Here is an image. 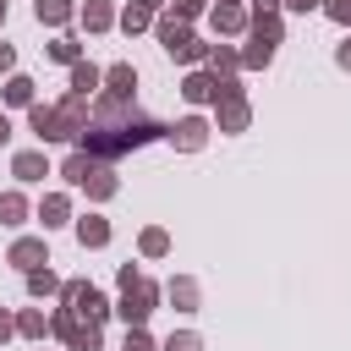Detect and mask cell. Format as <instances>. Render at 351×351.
<instances>
[{
  "mask_svg": "<svg viewBox=\"0 0 351 351\" xmlns=\"http://www.w3.org/2000/svg\"><path fill=\"white\" fill-rule=\"evenodd\" d=\"M88 27H110V5H104V0L88 5Z\"/></svg>",
  "mask_w": 351,
  "mask_h": 351,
  "instance_id": "18",
  "label": "cell"
},
{
  "mask_svg": "<svg viewBox=\"0 0 351 351\" xmlns=\"http://www.w3.org/2000/svg\"><path fill=\"white\" fill-rule=\"evenodd\" d=\"M132 88H137V77H132V66H110V93H115V99H126Z\"/></svg>",
  "mask_w": 351,
  "mask_h": 351,
  "instance_id": "7",
  "label": "cell"
},
{
  "mask_svg": "<svg viewBox=\"0 0 351 351\" xmlns=\"http://www.w3.org/2000/svg\"><path fill=\"white\" fill-rule=\"evenodd\" d=\"M143 5H154V0H143Z\"/></svg>",
  "mask_w": 351,
  "mask_h": 351,
  "instance_id": "30",
  "label": "cell"
},
{
  "mask_svg": "<svg viewBox=\"0 0 351 351\" xmlns=\"http://www.w3.org/2000/svg\"><path fill=\"white\" fill-rule=\"evenodd\" d=\"M285 5H291V11H313L318 0H285Z\"/></svg>",
  "mask_w": 351,
  "mask_h": 351,
  "instance_id": "24",
  "label": "cell"
},
{
  "mask_svg": "<svg viewBox=\"0 0 351 351\" xmlns=\"http://www.w3.org/2000/svg\"><path fill=\"white\" fill-rule=\"evenodd\" d=\"M88 176H93V159H88V154H71V159H66V181L88 186Z\"/></svg>",
  "mask_w": 351,
  "mask_h": 351,
  "instance_id": "8",
  "label": "cell"
},
{
  "mask_svg": "<svg viewBox=\"0 0 351 351\" xmlns=\"http://www.w3.org/2000/svg\"><path fill=\"white\" fill-rule=\"evenodd\" d=\"M0 219H5V225H16V219H22V197H16V192H5V197H0Z\"/></svg>",
  "mask_w": 351,
  "mask_h": 351,
  "instance_id": "14",
  "label": "cell"
},
{
  "mask_svg": "<svg viewBox=\"0 0 351 351\" xmlns=\"http://www.w3.org/2000/svg\"><path fill=\"white\" fill-rule=\"evenodd\" d=\"M71 82H77V93L88 99V88H99V71H93V66H77V71H71Z\"/></svg>",
  "mask_w": 351,
  "mask_h": 351,
  "instance_id": "12",
  "label": "cell"
},
{
  "mask_svg": "<svg viewBox=\"0 0 351 351\" xmlns=\"http://www.w3.org/2000/svg\"><path fill=\"white\" fill-rule=\"evenodd\" d=\"M197 5H203V0H176V11H181V16H197Z\"/></svg>",
  "mask_w": 351,
  "mask_h": 351,
  "instance_id": "23",
  "label": "cell"
},
{
  "mask_svg": "<svg viewBox=\"0 0 351 351\" xmlns=\"http://www.w3.org/2000/svg\"><path fill=\"white\" fill-rule=\"evenodd\" d=\"M0 16H5V0H0Z\"/></svg>",
  "mask_w": 351,
  "mask_h": 351,
  "instance_id": "29",
  "label": "cell"
},
{
  "mask_svg": "<svg viewBox=\"0 0 351 351\" xmlns=\"http://www.w3.org/2000/svg\"><path fill=\"white\" fill-rule=\"evenodd\" d=\"M99 115H104L110 126L82 132V148H88V154H99V159H115V154H126V148L154 143V137H165V132H170V126H159V121H148V115H126V99H115V93L99 104Z\"/></svg>",
  "mask_w": 351,
  "mask_h": 351,
  "instance_id": "1",
  "label": "cell"
},
{
  "mask_svg": "<svg viewBox=\"0 0 351 351\" xmlns=\"http://www.w3.org/2000/svg\"><path fill=\"white\" fill-rule=\"evenodd\" d=\"M77 236H82V247H104V241H110V225L88 214V219H77Z\"/></svg>",
  "mask_w": 351,
  "mask_h": 351,
  "instance_id": "5",
  "label": "cell"
},
{
  "mask_svg": "<svg viewBox=\"0 0 351 351\" xmlns=\"http://www.w3.org/2000/svg\"><path fill=\"white\" fill-rule=\"evenodd\" d=\"M5 99H11V104H27V99H33V82H27V77H11Z\"/></svg>",
  "mask_w": 351,
  "mask_h": 351,
  "instance_id": "13",
  "label": "cell"
},
{
  "mask_svg": "<svg viewBox=\"0 0 351 351\" xmlns=\"http://www.w3.org/2000/svg\"><path fill=\"white\" fill-rule=\"evenodd\" d=\"M66 219V197H44V225H60Z\"/></svg>",
  "mask_w": 351,
  "mask_h": 351,
  "instance_id": "17",
  "label": "cell"
},
{
  "mask_svg": "<svg viewBox=\"0 0 351 351\" xmlns=\"http://www.w3.org/2000/svg\"><path fill=\"white\" fill-rule=\"evenodd\" d=\"M5 335H11V318H0V340H5Z\"/></svg>",
  "mask_w": 351,
  "mask_h": 351,
  "instance_id": "26",
  "label": "cell"
},
{
  "mask_svg": "<svg viewBox=\"0 0 351 351\" xmlns=\"http://www.w3.org/2000/svg\"><path fill=\"white\" fill-rule=\"evenodd\" d=\"M38 258H44V241H16L11 247V263H22V269H33Z\"/></svg>",
  "mask_w": 351,
  "mask_h": 351,
  "instance_id": "9",
  "label": "cell"
},
{
  "mask_svg": "<svg viewBox=\"0 0 351 351\" xmlns=\"http://www.w3.org/2000/svg\"><path fill=\"white\" fill-rule=\"evenodd\" d=\"M121 313H126V324H132V329L154 313V285H148V280H137L132 269L121 274Z\"/></svg>",
  "mask_w": 351,
  "mask_h": 351,
  "instance_id": "2",
  "label": "cell"
},
{
  "mask_svg": "<svg viewBox=\"0 0 351 351\" xmlns=\"http://www.w3.org/2000/svg\"><path fill=\"white\" fill-rule=\"evenodd\" d=\"M181 93H186V99H192V104H203V99H219V82H214V77H203V71H197V77H186V88H181Z\"/></svg>",
  "mask_w": 351,
  "mask_h": 351,
  "instance_id": "4",
  "label": "cell"
},
{
  "mask_svg": "<svg viewBox=\"0 0 351 351\" xmlns=\"http://www.w3.org/2000/svg\"><path fill=\"white\" fill-rule=\"evenodd\" d=\"M203 132H208L203 121H181V126H170V137H176L181 148H197V143H203Z\"/></svg>",
  "mask_w": 351,
  "mask_h": 351,
  "instance_id": "6",
  "label": "cell"
},
{
  "mask_svg": "<svg viewBox=\"0 0 351 351\" xmlns=\"http://www.w3.org/2000/svg\"><path fill=\"white\" fill-rule=\"evenodd\" d=\"M274 38H280V22H274V16H258V44L274 49Z\"/></svg>",
  "mask_w": 351,
  "mask_h": 351,
  "instance_id": "16",
  "label": "cell"
},
{
  "mask_svg": "<svg viewBox=\"0 0 351 351\" xmlns=\"http://www.w3.org/2000/svg\"><path fill=\"white\" fill-rule=\"evenodd\" d=\"M66 0H38V22H66Z\"/></svg>",
  "mask_w": 351,
  "mask_h": 351,
  "instance_id": "11",
  "label": "cell"
},
{
  "mask_svg": "<svg viewBox=\"0 0 351 351\" xmlns=\"http://www.w3.org/2000/svg\"><path fill=\"white\" fill-rule=\"evenodd\" d=\"M165 351H197V335H170V346Z\"/></svg>",
  "mask_w": 351,
  "mask_h": 351,
  "instance_id": "19",
  "label": "cell"
},
{
  "mask_svg": "<svg viewBox=\"0 0 351 351\" xmlns=\"http://www.w3.org/2000/svg\"><path fill=\"white\" fill-rule=\"evenodd\" d=\"M126 27H148V5H132L126 11Z\"/></svg>",
  "mask_w": 351,
  "mask_h": 351,
  "instance_id": "21",
  "label": "cell"
},
{
  "mask_svg": "<svg viewBox=\"0 0 351 351\" xmlns=\"http://www.w3.org/2000/svg\"><path fill=\"white\" fill-rule=\"evenodd\" d=\"M16 176H22V181L44 176V159H38V154H16Z\"/></svg>",
  "mask_w": 351,
  "mask_h": 351,
  "instance_id": "10",
  "label": "cell"
},
{
  "mask_svg": "<svg viewBox=\"0 0 351 351\" xmlns=\"http://www.w3.org/2000/svg\"><path fill=\"white\" fill-rule=\"evenodd\" d=\"M5 66H11V49H5V44H0V71H5Z\"/></svg>",
  "mask_w": 351,
  "mask_h": 351,
  "instance_id": "25",
  "label": "cell"
},
{
  "mask_svg": "<svg viewBox=\"0 0 351 351\" xmlns=\"http://www.w3.org/2000/svg\"><path fill=\"white\" fill-rule=\"evenodd\" d=\"M0 143H5V115H0Z\"/></svg>",
  "mask_w": 351,
  "mask_h": 351,
  "instance_id": "28",
  "label": "cell"
},
{
  "mask_svg": "<svg viewBox=\"0 0 351 351\" xmlns=\"http://www.w3.org/2000/svg\"><path fill=\"white\" fill-rule=\"evenodd\" d=\"M324 5H329V16H335V22H351V0H324Z\"/></svg>",
  "mask_w": 351,
  "mask_h": 351,
  "instance_id": "20",
  "label": "cell"
},
{
  "mask_svg": "<svg viewBox=\"0 0 351 351\" xmlns=\"http://www.w3.org/2000/svg\"><path fill=\"white\" fill-rule=\"evenodd\" d=\"M214 27H225V33L241 27V11H236V5H219V11H214Z\"/></svg>",
  "mask_w": 351,
  "mask_h": 351,
  "instance_id": "15",
  "label": "cell"
},
{
  "mask_svg": "<svg viewBox=\"0 0 351 351\" xmlns=\"http://www.w3.org/2000/svg\"><path fill=\"white\" fill-rule=\"evenodd\" d=\"M340 66H351V44H346V49H340Z\"/></svg>",
  "mask_w": 351,
  "mask_h": 351,
  "instance_id": "27",
  "label": "cell"
},
{
  "mask_svg": "<svg viewBox=\"0 0 351 351\" xmlns=\"http://www.w3.org/2000/svg\"><path fill=\"white\" fill-rule=\"evenodd\" d=\"M55 329L66 335V346H71V351H99V329H93V324L82 329V318H77V313H60V318H55Z\"/></svg>",
  "mask_w": 351,
  "mask_h": 351,
  "instance_id": "3",
  "label": "cell"
},
{
  "mask_svg": "<svg viewBox=\"0 0 351 351\" xmlns=\"http://www.w3.org/2000/svg\"><path fill=\"white\" fill-rule=\"evenodd\" d=\"M143 252H165V230H148L143 236Z\"/></svg>",
  "mask_w": 351,
  "mask_h": 351,
  "instance_id": "22",
  "label": "cell"
}]
</instances>
